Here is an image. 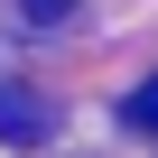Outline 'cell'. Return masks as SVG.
I'll list each match as a JSON object with an SVG mask.
<instances>
[{
  "label": "cell",
  "instance_id": "obj_1",
  "mask_svg": "<svg viewBox=\"0 0 158 158\" xmlns=\"http://www.w3.org/2000/svg\"><path fill=\"white\" fill-rule=\"evenodd\" d=\"M47 130H56V112H47L28 84H10V93H0V139H10V149H37Z\"/></svg>",
  "mask_w": 158,
  "mask_h": 158
},
{
  "label": "cell",
  "instance_id": "obj_2",
  "mask_svg": "<svg viewBox=\"0 0 158 158\" xmlns=\"http://www.w3.org/2000/svg\"><path fill=\"white\" fill-rule=\"evenodd\" d=\"M19 19H28V28H65V19H74V0H19Z\"/></svg>",
  "mask_w": 158,
  "mask_h": 158
},
{
  "label": "cell",
  "instance_id": "obj_3",
  "mask_svg": "<svg viewBox=\"0 0 158 158\" xmlns=\"http://www.w3.org/2000/svg\"><path fill=\"white\" fill-rule=\"evenodd\" d=\"M130 130H158V74H149V84L130 93Z\"/></svg>",
  "mask_w": 158,
  "mask_h": 158
}]
</instances>
